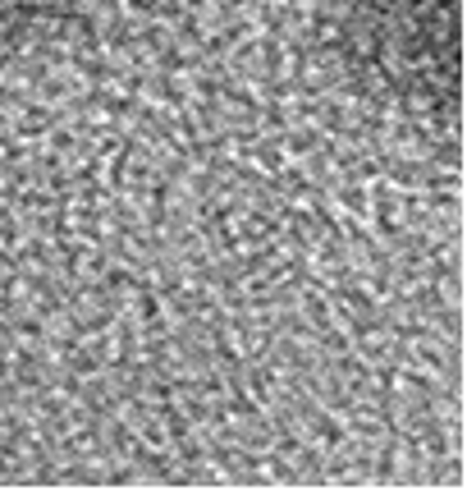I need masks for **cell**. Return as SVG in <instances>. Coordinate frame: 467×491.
Here are the masks:
<instances>
[{
	"mask_svg": "<svg viewBox=\"0 0 467 491\" xmlns=\"http://www.w3.org/2000/svg\"><path fill=\"white\" fill-rule=\"evenodd\" d=\"M330 37L376 97L408 111H459V0H330Z\"/></svg>",
	"mask_w": 467,
	"mask_h": 491,
	"instance_id": "6da1fadb",
	"label": "cell"
},
{
	"mask_svg": "<svg viewBox=\"0 0 467 491\" xmlns=\"http://www.w3.org/2000/svg\"><path fill=\"white\" fill-rule=\"evenodd\" d=\"M87 0H0V46H37L69 33Z\"/></svg>",
	"mask_w": 467,
	"mask_h": 491,
	"instance_id": "7a4b0ae2",
	"label": "cell"
}]
</instances>
